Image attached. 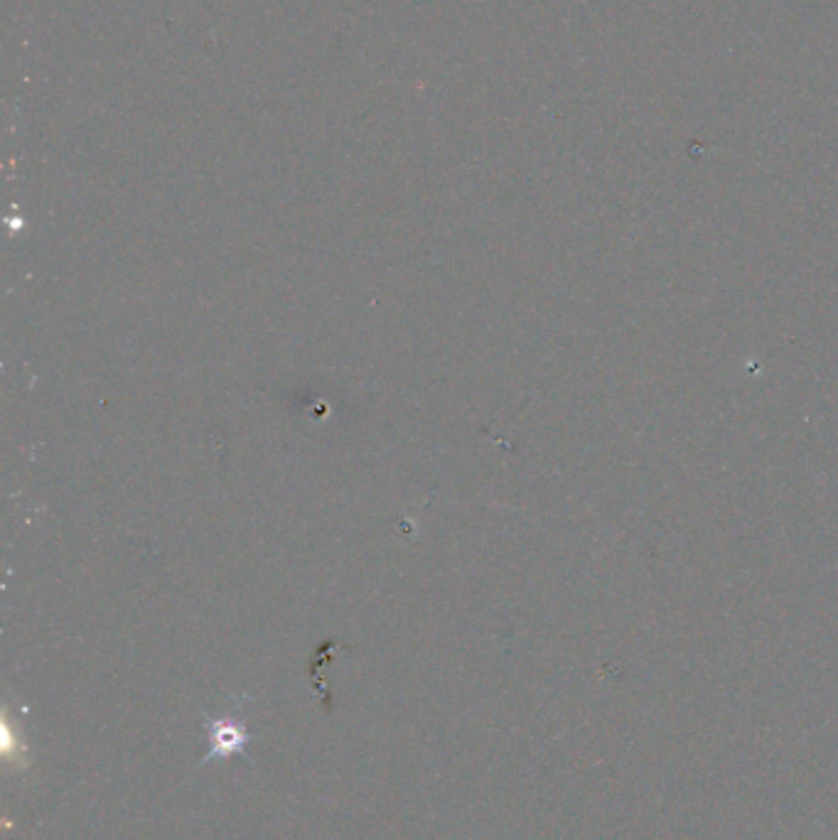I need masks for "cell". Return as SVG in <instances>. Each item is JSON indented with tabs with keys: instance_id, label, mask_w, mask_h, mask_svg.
<instances>
[{
	"instance_id": "cell-1",
	"label": "cell",
	"mask_w": 838,
	"mask_h": 840,
	"mask_svg": "<svg viewBox=\"0 0 838 840\" xmlns=\"http://www.w3.org/2000/svg\"><path fill=\"white\" fill-rule=\"evenodd\" d=\"M251 732L246 730V725H241L239 720L234 718H207V742L209 750L207 755L202 757L200 767H207L209 762H227L232 757H241L246 762H251L249 755H246V747L251 742Z\"/></svg>"
}]
</instances>
